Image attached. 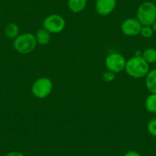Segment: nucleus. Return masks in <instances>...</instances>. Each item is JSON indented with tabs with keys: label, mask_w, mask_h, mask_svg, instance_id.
Here are the masks:
<instances>
[{
	"label": "nucleus",
	"mask_w": 156,
	"mask_h": 156,
	"mask_svg": "<svg viewBox=\"0 0 156 156\" xmlns=\"http://www.w3.org/2000/svg\"><path fill=\"white\" fill-rule=\"evenodd\" d=\"M147 129L151 136L156 137V118L151 119L147 125Z\"/></svg>",
	"instance_id": "16"
},
{
	"label": "nucleus",
	"mask_w": 156,
	"mask_h": 156,
	"mask_svg": "<svg viewBox=\"0 0 156 156\" xmlns=\"http://www.w3.org/2000/svg\"><path fill=\"white\" fill-rule=\"evenodd\" d=\"M66 22L64 18L58 14H51L47 16L43 22V28L51 34H58L64 29Z\"/></svg>",
	"instance_id": "5"
},
{
	"label": "nucleus",
	"mask_w": 156,
	"mask_h": 156,
	"mask_svg": "<svg viewBox=\"0 0 156 156\" xmlns=\"http://www.w3.org/2000/svg\"><path fill=\"white\" fill-rule=\"evenodd\" d=\"M136 19L142 26H151L156 21V5L151 2L141 4L136 12Z\"/></svg>",
	"instance_id": "3"
},
{
	"label": "nucleus",
	"mask_w": 156,
	"mask_h": 156,
	"mask_svg": "<svg viewBox=\"0 0 156 156\" xmlns=\"http://www.w3.org/2000/svg\"><path fill=\"white\" fill-rule=\"evenodd\" d=\"M4 33L5 37L9 39L14 40L19 35V26L16 23H9L4 28Z\"/></svg>",
	"instance_id": "12"
},
{
	"label": "nucleus",
	"mask_w": 156,
	"mask_h": 156,
	"mask_svg": "<svg viewBox=\"0 0 156 156\" xmlns=\"http://www.w3.org/2000/svg\"><path fill=\"white\" fill-rule=\"evenodd\" d=\"M145 86L151 94H156V69L149 70L146 75Z\"/></svg>",
	"instance_id": "9"
},
{
	"label": "nucleus",
	"mask_w": 156,
	"mask_h": 156,
	"mask_svg": "<svg viewBox=\"0 0 156 156\" xmlns=\"http://www.w3.org/2000/svg\"><path fill=\"white\" fill-rule=\"evenodd\" d=\"M125 70L133 78L145 77L149 72V64L140 55H136L126 61Z\"/></svg>",
	"instance_id": "1"
},
{
	"label": "nucleus",
	"mask_w": 156,
	"mask_h": 156,
	"mask_svg": "<svg viewBox=\"0 0 156 156\" xmlns=\"http://www.w3.org/2000/svg\"><path fill=\"white\" fill-rule=\"evenodd\" d=\"M123 156H142L139 152L136 151H129L124 154Z\"/></svg>",
	"instance_id": "19"
},
{
	"label": "nucleus",
	"mask_w": 156,
	"mask_h": 156,
	"mask_svg": "<svg viewBox=\"0 0 156 156\" xmlns=\"http://www.w3.org/2000/svg\"><path fill=\"white\" fill-rule=\"evenodd\" d=\"M5 156H25V154H24L23 153L20 152V151H10V152H9L8 154H6V155Z\"/></svg>",
	"instance_id": "18"
},
{
	"label": "nucleus",
	"mask_w": 156,
	"mask_h": 156,
	"mask_svg": "<svg viewBox=\"0 0 156 156\" xmlns=\"http://www.w3.org/2000/svg\"><path fill=\"white\" fill-rule=\"evenodd\" d=\"M126 60L119 53H111L105 61V64L108 70L117 73L125 70Z\"/></svg>",
	"instance_id": "6"
},
{
	"label": "nucleus",
	"mask_w": 156,
	"mask_h": 156,
	"mask_svg": "<svg viewBox=\"0 0 156 156\" xmlns=\"http://www.w3.org/2000/svg\"><path fill=\"white\" fill-rule=\"evenodd\" d=\"M53 90V83L48 77L38 78L31 87V92L35 97L44 99L48 97Z\"/></svg>",
	"instance_id": "4"
},
{
	"label": "nucleus",
	"mask_w": 156,
	"mask_h": 156,
	"mask_svg": "<svg viewBox=\"0 0 156 156\" xmlns=\"http://www.w3.org/2000/svg\"><path fill=\"white\" fill-rule=\"evenodd\" d=\"M142 25L136 18L126 19L121 25V31L125 35L134 37L140 34Z\"/></svg>",
	"instance_id": "7"
},
{
	"label": "nucleus",
	"mask_w": 156,
	"mask_h": 156,
	"mask_svg": "<svg viewBox=\"0 0 156 156\" xmlns=\"http://www.w3.org/2000/svg\"><path fill=\"white\" fill-rule=\"evenodd\" d=\"M87 0H67L68 9L73 13L81 12L86 8Z\"/></svg>",
	"instance_id": "10"
},
{
	"label": "nucleus",
	"mask_w": 156,
	"mask_h": 156,
	"mask_svg": "<svg viewBox=\"0 0 156 156\" xmlns=\"http://www.w3.org/2000/svg\"><path fill=\"white\" fill-rule=\"evenodd\" d=\"M154 31L151 28V26H142L141 28L140 34L145 38H149L152 37Z\"/></svg>",
	"instance_id": "15"
},
{
	"label": "nucleus",
	"mask_w": 156,
	"mask_h": 156,
	"mask_svg": "<svg viewBox=\"0 0 156 156\" xmlns=\"http://www.w3.org/2000/svg\"><path fill=\"white\" fill-rule=\"evenodd\" d=\"M0 14H1V9H0Z\"/></svg>",
	"instance_id": "21"
},
{
	"label": "nucleus",
	"mask_w": 156,
	"mask_h": 156,
	"mask_svg": "<svg viewBox=\"0 0 156 156\" xmlns=\"http://www.w3.org/2000/svg\"><path fill=\"white\" fill-rule=\"evenodd\" d=\"M145 108L151 113H156V94H150L145 100Z\"/></svg>",
	"instance_id": "14"
},
{
	"label": "nucleus",
	"mask_w": 156,
	"mask_h": 156,
	"mask_svg": "<svg viewBox=\"0 0 156 156\" xmlns=\"http://www.w3.org/2000/svg\"><path fill=\"white\" fill-rule=\"evenodd\" d=\"M34 36H35L37 44L40 45H46L51 41V33L44 28L37 30Z\"/></svg>",
	"instance_id": "11"
},
{
	"label": "nucleus",
	"mask_w": 156,
	"mask_h": 156,
	"mask_svg": "<svg viewBox=\"0 0 156 156\" xmlns=\"http://www.w3.org/2000/svg\"><path fill=\"white\" fill-rule=\"evenodd\" d=\"M13 48L21 55H28L35 49L37 45L35 36L31 33H24L13 40Z\"/></svg>",
	"instance_id": "2"
},
{
	"label": "nucleus",
	"mask_w": 156,
	"mask_h": 156,
	"mask_svg": "<svg viewBox=\"0 0 156 156\" xmlns=\"http://www.w3.org/2000/svg\"><path fill=\"white\" fill-rule=\"evenodd\" d=\"M142 57L148 64L156 63V49L153 48H148L145 49L142 53Z\"/></svg>",
	"instance_id": "13"
},
{
	"label": "nucleus",
	"mask_w": 156,
	"mask_h": 156,
	"mask_svg": "<svg viewBox=\"0 0 156 156\" xmlns=\"http://www.w3.org/2000/svg\"><path fill=\"white\" fill-rule=\"evenodd\" d=\"M116 7V0H97L96 11L100 16H106L110 15Z\"/></svg>",
	"instance_id": "8"
},
{
	"label": "nucleus",
	"mask_w": 156,
	"mask_h": 156,
	"mask_svg": "<svg viewBox=\"0 0 156 156\" xmlns=\"http://www.w3.org/2000/svg\"><path fill=\"white\" fill-rule=\"evenodd\" d=\"M115 73H114L113 72L109 71V70L105 72L103 75V78L105 80H106V81H107V82L112 81V80H115Z\"/></svg>",
	"instance_id": "17"
},
{
	"label": "nucleus",
	"mask_w": 156,
	"mask_h": 156,
	"mask_svg": "<svg viewBox=\"0 0 156 156\" xmlns=\"http://www.w3.org/2000/svg\"><path fill=\"white\" fill-rule=\"evenodd\" d=\"M151 28H152V30L154 31V32H156V21L151 25Z\"/></svg>",
	"instance_id": "20"
}]
</instances>
